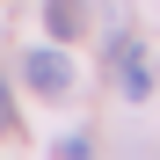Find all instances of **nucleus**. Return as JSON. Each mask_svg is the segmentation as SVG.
Wrapping results in <instances>:
<instances>
[{"mask_svg": "<svg viewBox=\"0 0 160 160\" xmlns=\"http://www.w3.org/2000/svg\"><path fill=\"white\" fill-rule=\"evenodd\" d=\"M22 80H29L37 95H66L73 88V58H66L58 44H37L29 58H22Z\"/></svg>", "mask_w": 160, "mask_h": 160, "instance_id": "1", "label": "nucleus"}, {"mask_svg": "<svg viewBox=\"0 0 160 160\" xmlns=\"http://www.w3.org/2000/svg\"><path fill=\"white\" fill-rule=\"evenodd\" d=\"M44 29L58 44H73L80 29H88V8H80V0H44Z\"/></svg>", "mask_w": 160, "mask_h": 160, "instance_id": "2", "label": "nucleus"}, {"mask_svg": "<svg viewBox=\"0 0 160 160\" xmlns=\"http://www.w3.org/2000/svg\"><path fill=\"white\" fill-rule=\"evenodd\" d=\"M0 131H15V102H8V80H0Z\"/></svg>", "mask_w": 160, "mask_h": 160, "instance_id": "3", "label": "nucleus"}]
</instances>
